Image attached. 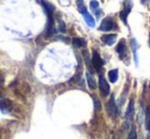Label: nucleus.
<instances>
[{
  "mask_svg": "<svg viewBox=\"0 0 150 139\" xmlns=\"http://www.w3.org/2000/svg\"><path fill=\"white\" fill-rule=\"evenodd\" d=\"M105 109H106V113L111 120H115L119 115L117 107V102L115 100V96H111L110 99L105 104Z\"/></svg>",
  "mask_w": 150,
  "mask_h": 139,
  "instance_id": "obj_1",
  "label": "nucleus"
},
{
  "mask_svg": "<svg viewBox=\"0 0 150 139\" xmlns=\"http://www.w3.org/2000/svg\"><path fill=\"white\" fill-rule=\"evenodd\" d=\"M99 90H100V93L103 96H107L110 92V86H109L108 82L106 81V79L104 78L103 75H99Z\"/></svg>",
  "mask_w": 150,
  "mask_h": 139,
  "instance_id": "obj_2",
  "label": "nucleus"
},
{
  "mask_svg": "<svg viewBox=\"0 0 150 139\" xmlns=\"http://www.w3.org/2000/svg\"><path fill=\"white\" fill-rule=\"evenodd\" d=\"M112 28H113V21H112V18H109V16L103 18L100 26H99V30L103 31V32H107V31L112 30Z\"/></svg>",
  "mask_w": 150,
  "mask_h": 139,
  "instance_id": "obj_3",
  "label": "nucleus"
},
{
  "mask_svg": "<svg viewBox=\"0 0 150 139\" xmlns=\"http://www.w3.org/2000/svg\"><path fill=\"white\" fill-rule=\"evenodd\" d=\"M92 65L97 71H99L103 66V60L101 58L100 54L98 53L97 51H93V55H92Z\"/></svg>",
  "mask_w": 150,
  "mask_h": 139,
  "instance_id": "obj_4",
  "label": "nucleus"
},
{
  "mask_svg": "<svg viewBox=\"0 0 150 139\" xmlns=\"http://www.w3.org/2000/svg\"><path fill=\"white\" fill-rule=\"evenodd\" d=\"M131 9H132V3H131V2H126V3H125V8L120 11V20H122L125 24H127V18H128V16H129V13H130Z\"/></svg>",
  "mask_w": 150,
  "mask_h": 139,
  "instance_id": "obj_5",
  "label": "nucleus"
},
{
  "mask_svg": "<svg viewBox=\"0 0 150 139\" xmlns=\"http://www.w3.org/2000/svg\"><path fill=\"white\" fill-rule=\"evenodd\" d=\"M133 117H134V100L131 98L130 101H129L128 107L126 109V119L129 122H131L133 120Z\"/></svg>",
  "mask_w": 150,
  "mask_h": 139,
  "instance_id": "obj_6",
  "label": "nucleus"
},
{
  "mask_svg": "<svg viewBox=\"0 0 150 139\" xmlns=\"http://www.w3.org/2000/svg\"><path fill=\"white\" fill-rule=\"evenodd\" d=\"M117 34H106L101 37V40H102L105 44H107V45H112L115 42V40H117Z\"/></svg>",
  "mask_w": 150,
  "mask_h": 139,
  "instance_id": "obj_7",
  "label": "nucleus"
},
{
  "mask_svg": "<svg viewBox=\"0 0 150 139\" xmlns=\"http://www.w3.org/2000/svg\"><path fill=\"white\" fill-rule=\"evenodd\" d=\"M115 50L117 52L120 54V57L122 58L126 53V43H125V40H120V41L117 43V47H115Z\"/></svg>",
  "mask_w": 150,
  "mask_h": 139,
  "instance_id": "obj_8",
  "label": "nucleus"
},
{
  "mask_svg": "<svg viewBox=\"0 0 150 139\" xmlns=\"http://www.w3.org/2000/svg\"><path fill=\"white\" fill-rule=\"evenodd\" d=\"M131 46H132V50H133V54H134V60L136 62V66H138V55H137V49H138V44L135 38L131 39Z\"/></svg>",
  "mask_w": 150,
  "mask_h": 139,
  "instance_id": "obj_9",
  "label": "nucleus"
},
{
  "mask_svg": "<svg viewBox=\"0 0 150 139\" xmlns=\"http://www.w3.org/2000/svg\"><path fill=\"white\" fill-rule=\"evenodd\" d=\"M83 16H84V20H85L86 24H87L89 27H91V28H94L95 27V21L89 12L87 11V12H85V13H83Z\"/></svg>",
  "mask_w": 150,
  "mask_h": 139,
  "instance_id": "obj_10",
  "label": "nucleus"
},
{
  "mask_svg": "<svg viewBox=\"0 0 150 139\" xmlns=\"http://www.w3.org/2000/svg\"><path fill=\"white\" fill-rule=\"evenodd\" d=\"M12 106V104L10 100L8 99H2L0 100V109L2 111H10Z\"/></svg>",
  "mask_w": 150,
  "mask_h": 139,
  "instance_id": "obj_11",
  "label": "nucleus"
},
{
  "mask_svg": "<svg viewBox=\"0 0 150 139\" xmlns=\"http://www.w3.org/2000/svg\"><path fill=\"white\" fill-rule=\"evenodd\" d=\"M108 78L109 81L111 83H115L117 81V78H119V71L117 70H111V71L108 72Z\"/></svg>",
  "mask_w": 150,
  "mask_h": 139,
  "instance_id": "obj_12",
  "label": "nucleus"
},
{
  "mask_svg": "<svg viewBox=\"0 0 150 139\" xmlns=\"http://www.w3.org/2000/svg\"><path fill=\"white\" fill-rule=\"evenodd\" d=\"M86 78H87V82H88V85H89V88H91V89H95V88H96V81H95L94 77H93L90 73H87L86 74Z\"/></svg>",
  "mask_w": 150,
  "mask_h": 139,
  "instance_id": "obj_13",
  "label": "nucleus"
},
{
  "mask_svg": "<svg viewBox=\"0 0 150 139\" xmlns=\"http://www.w3.org/2000/svg\"><path fill=\"white\" fill-rule=\"evenodd\" d=\"M145 124H146V130L150 134V105L146 107V115H145Z\"/></svg>",
  "mask_w": 150,
  "mask_h": 139,
  "instance_id": "obj_14",
  "label": "nucleus"
},
{
  "mask_svg": "<svg viewBox=\"0 0 150 139\" xmlns=\"http://www.w3.org/2000/svg\"><path fill=\"white\" fill-rule=\"evenodd\" d=\"M73 45L75 46V47H82V46L85 45V41H84L82 38L76 37L73 39Z\"/></svg>",
  "mask_w": 150,
  "mask_h": 139,
  "instance_id": "obj_15",
  "label": "nucleus"
},
{
  "mask_svg": "<svg viewBox=\"0 0 150 139\" xmlns=\"http://www.w3.org/2000/svg\"><path fill=\"white\" fill-rule=\"evenodd\" d=\"M98 6H99L98 1H91L90 2V7H91V9H92L94 12H96V16H99V13L101 12L100 10L98 9Z\"/></svg>",
  "mask_w": 150,
  "mask_h": 139,
  "instance_id": "obj_16",
  "label": "nucleus"
},
{
  "mask_svg": "<svg viewBox=\"0 0 150 139\" xmlns=\"http://www.w3.org/2000/svg\"><path fill=\"white\" fill-rule=\"evenodd\" d=\"M128 139H137V129L135 125H133L132 127H131V130L128 135Z\"/></svg>",
  "mask_w": 150,
  "mask_h": 139,
  "instance_id": "obj_17",
  "label": "nucleus"
},
{
  "mask_svg": "<svg viewBox=\"0 0 150 139\" xmlns=\"http://www.w3.org/2000/svg\"><path fill=\"white\" fill-rule=\"evenodd\" d=\"M77 3H78V8H79L80 12H81L82 14L85 13V12H87V8H86V6H85V4H84L83 1H78Z\"/></svg>",
  "mask_w": 150,
  "mask_h": 139,
  "instance_id": "obj_18",
  "label": "nucleus"
},
{
  "mask_svg": "<svg viewBox=\"0 0 150 139\" xmlns=\"http://www.w3.org/2000/svg\"><path fill=\"white\" fill-rule=\"evenodd\" d=\"M58 29L61 33H64L65 32V24L63 22H60L59 23V26H58Z\"/></svg>",
  "mask_w": 150,
  "mask_h": 139,
  "instance_id": "obj_19",
  "label": "nucleus"
},
{
  "mask_svg": "<svg viewBox=\"0 0 150 139\" xmlns=\"http://www.w3.org/2000/svg\"><path fill=\"white\" fill-rule=\"evenodd\" d=\"M94 100H95V106H96V109H101V105H100V104H99L98 99H97V98H94Z\"/></svg>",
  "mask_w": 150,
  "mask_h": 139,
  "instance_id": "obj_20",
  "label": "nucleus"
},
{
  "mask_svg": "<svg viewBox=\"0 0 150 139\" xmlns=\"http://www.w3.org/2000/svg\"><path fill=\"white\" fill-rule=\"evenodd\" d=\"M3 83V76H2V74H0V85Z\"/></svg>",
  "mask_w": 150,
  "mask_h": 139,
  "instance_id": "obj_21",
  "label": "nucleus"
},
{
  "mask_svg": "<svg viewBox=\"0 0 150 139\" xmlns=\"http://www.w3.org/2000/svg\"><path fill=\"white\" fill-rule=\"evenodd\" d=\"M148 44H149V46H150V35H149V40H148Z\"/></svg>",
  "mask_w": 150,
  "mask_h": 139,
  "instance_id": "obj_22",
  "label": "nucleus"
}]
</instances>
